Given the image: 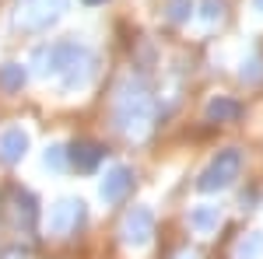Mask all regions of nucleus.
Here are the masks:
<instances>
[{"label": "nucleus", "mask_w": 263, "mask_h": 259, "mask_svg": "<svg viewBox=\"0 0 263 259\" xmlns=\"http://www.w3.org/2000/svg\"><path fill=\"white\" fill-rule=\"evenodd\" d=\"M190 14H193V0H172V7H168V18H172V21H179V25H182Z\"/></svg>", "instance_id": "f3484780"}, {"label": "nucleus", "mask_w": 263, "mask_h": 259, "mask_svg": "<svg viewBox=\"0 0 263 259\" xmlns=\"http://www.w3.org/2000/svg\"><path fill=\"white\" fill-rule=\"evenodd\" d=\"M74 53H78V42H49L32 53V67L39 77H60L67 63L74 60Z\"/></svg>", "instance_id": "20e7f679"}, {"label": "nucleus", "mask_w": 263, "mask_h": 259, "mask_svg": "<svg viewBox=\"0 0 263 259\" xmlns=\"http://www.w3.org/2000/svg\"><path fill=\"white\" fill-rule=\"evenodd\" d=\"M239 77H242L246 84H260V81H263V56H253L249 63H242Z\"/></svg>", "instance_id": "dca6fc26"}, {"label": "nucleus", "mask_w": 263, "mask_h": 259, "mask_svg": "<svg viewBox=\"0 0 263 259\" xmlns=\"http://www.w3.org/2000/svg\"><path fill=\"white\" fill-rule=\"evenodd\" d=\"M11 221L18 231H32L35 221H39V207H35V196L28 189H11Z\"/></svg>", "instance_id": "1a4fd4ad"}, {"label": "nucleus", "mask_w": 263, "mask_h": 259, "mask_svg": "<svg viewBox=\"0 0 263 259\" xmlns=\"http://www.w3.org/2000/svg\"><path fill=\"white\" fill-rule=\"evenodd\" d=\"M63 165H67V147H60V144H53V147L46 151V168H57V172H60Z\"/></svg>", "instance_id": "a211bd4d"}, {"label": "nucleus", "mask_w": 263, "mask_h": 259, "mask_svg": "<svg viewBox=\"0 0 263 259\" xmlns=\"http://www.w3.org/2000/svg\"><path fill=\"white\" fill-rule=\"evenodd\" d=\"M239 172H242V154H239L235 147L218 151V158L211 161V165L203 168V175L197 179V189H200V193H218V189H228L232 182L239 179Z\"/></svg>", "instance_id": "f03ea898"}, {"label": "nucleus", "mask_w": 263, "mask_h": 259, "mask_svg": "<svg viewBox=\"0 0 263 259\" xmlns=\"http://www.w3.org/2000/svg\"><path fill=\"white\" fill-rule=\"evenodd\" d=\"M25 151H28V133L21 126H7L0 133V161L4 165H18L25 158Z\"/></svg>", "instance_id": "9b49d317"}, {"label": "nucleus", "mask_w": 263, "mask_h": 259, "mask_svg": "<svg viewBox=\"0 0 263 259\" xmlns=\"http://www.w3.org/2000/svg\"><path fill=\"white\" fill-rule=\"evenodd\" d=\"M260 252H263V235H260V231H253L249 238H242V242H239V249H235V256H239V259H256Z\"/></svg>", "instance_id": "2eb2a0df"}, {"label": "nucleus", "mask_w": 263, "mask_h": 259, "mask_svg": "<svg viewBox=\"0 0 263 259\" xmlns=\"http://www.w3.org/2000/svg\"><path fill=\"white\" fill-rule=\"evenodd\" d=\"M67 11V0H21L14 11V25L21 32H42Z\"/></svg>", "instance_id": "7ed1b4c3"}, {"label": "nucleus", "mask_w": 263, "mask_h": 259, "mask_svg": "<svg viewBox=\"0 0 263 259\" xmlns=\"http://www.w3.org/2000/svg\"><path fill=\"white\" fill-rule=\"evenodd\" d=\"M218 224H221V207L203 203V207H193V210H190V228L200 231V235H211Z\"/></svg>", "instance_id": "f8f14e48"}, {"label": "nucleus", "mask_w": 263, "mask_h": 259, "mask_svg": "<svg viewBox=\"0 0 263 259\" xmlns=\"http://www.w3.org/2000/svg\"><path fill=\"white\" fill-rule=\"evenodd\" d=\"M130 189H134V172H130L126 165H112V168L105 172V179L99 182V196L105 200V203H123Z\"/></svg>", "instance_id": "0eeeda50"}, {"label": "nucleus", "mask_w": 263, "mask_h": 259, "mask_svg": "<svg viewBox=\"0 0 263 259\" xmlns=\"http://www.w3.org/2000/svg\"><path fill=\"white\" fill-rule=\"evenodd\" d=\"M102 158H105V147L91 144V140H74V144L67 147V161H70L78 172H95Z\"/></svg>", "instance_id": "9d476101"}, {"label": "nucleus", "mask_w": 263, "mask_h": 259, "mask_svg": "<svg viewBox=\"0 0 263 259\" xmlns=\"http://www.w3.org/2000/svg\"><path fill=\"white\" fill-rule=\"evenodd\" d=\"M84 221H88V207H84V200H60V203H53V210H49V235H57V238H67V235H74L78 228H81Z\"/></svg>", "instance_id": "423d86ee"}, {"label": "nucleus", "mask_w": 263, "mask_h": 259, "mask_svg": "<svg viewBox=\"0 0 263 259\" xmlns=\"http://www.w3.org/2000/svg\"><path fill=\"white\" fill-rule=\"evenodd\" d=\"M155 235V214L147 207H130L120 221V238L130 249H144Z\"/></svg>", "instance_id": "39448f33"}, {"label": "nucleus", "mask_w": 263, "mask_h": 259, "mask_svg": "<svg viewBox=\"0 0 263 259\" xmlns=\"http://www.w3.org/2000/svg\"><path fill=\"white\" fill-rule=\"evenodd\" d=\"M112 116H116V130L126 137H144L147 126L155 119V102L151 91L144 88L141 77H126L116 88V102H112Z\"/></svg>", "instance_id": "f257e3e1"}, {"label": "nucleus", "mask_w": 263, "mask_h": 259, "mask_svg": "<svg viewBox=\"0 0 263 259\" xmlns=\"http://www.w3.org/2000/svg\"><path fill=\"white\" fill-rule=\"evenodd\" d=\"M242 116V105L232 98H211L207 102V119H218V123H235Z\"/></svg>", "instance_id": "ddd939ff"}, {"label": "nucleus", "mask_w": 263, "mask_h": 259, "mask_svg": "<svg viewBox=\"0 0 263 259\" xmlns=\"http://www.w3.org/2000/svg\"><path fill=\"white\" fill-rule=\"evenodd\" d=\"M253 11H256V14H263V0H253Z\"/></svg>", "instance_id": "412c9836"}, {"label": "nucleus", "mask_w": 263, "mask_h": 259, "mask_svg": "<svg viewBox=\"0 0 263 259\" xmlns=\"http://www.w3.org/2000/svg\"><path fill=\"white\" fill-rule=\"evenodd\" d=\"M0 259H25V252H21V249H7Z\"/></svg>", "instance_id": "aec40b11"}, {"label": "nucleus", "mask_w": 263, "mask_h": 259, "mask_svg": "<svg viewBox=\"0 0 263 259\" xmlns=\"http://www.w3.org/2000/svg\"><path fill=\"white\" fill-rule=\"evenodd\" d=\"M25 81H28V70H25L21 63H4V67H0V88H7V91H21Z\"/></svg>", "instance_id": "4468645a"}, {"label": "nucleus", "mask_w": 263, "mask_h": 259, "mask_svg": "<svg viewBox=\"0 0 263 259\" xmlns=\"http://www.w3.org/2000/svg\"><path fill=\"white\" fill-rule=\"evenodd\" d=\"M91 74H95V56H91L84 46H78V53H74V60L67 63V70L60 74V81H63L67 91H81L84 84L91 81Z\"/></svg>", "instance_id": "6e6552de"}, {"label": "nucleus", "mask_w": 263, "mask_h": 259, "mask_svg": "<svg viewBox=\"0 0 263 259\" xmlns=\"http://www.w3.org/2000/svg\"><path fill=\"white\" fill-rule=\"evenodd\" d=\"M84 4H105V0H84Z\"/></svg>", "instance_id": "4be33fe9"}, {"label": "nucleus", "mask_w": 263, "mask_h": 259, "mask_svg": "<svg viewBox=\"0 0 263 259\" xmlns=\"http://www.w3.org/2000/svg\"><path fill=\"white\" fill-rule=\"evenodd\" d=\"M203 21H221L224 18V0H203Z\"/></svg>", "instance_id": "6ab92c4d"}]
</instances>
